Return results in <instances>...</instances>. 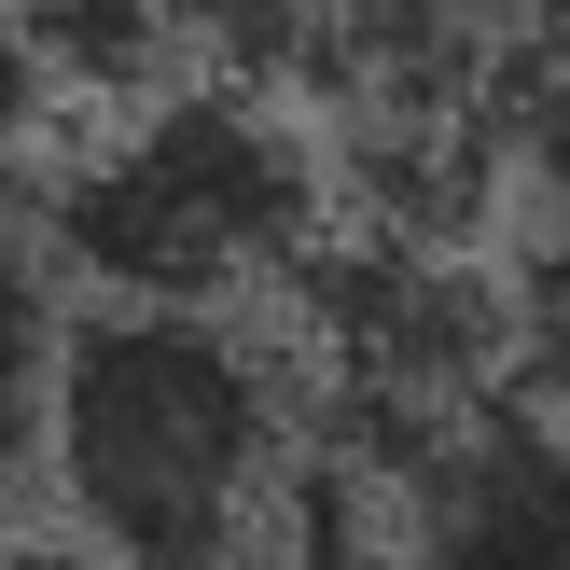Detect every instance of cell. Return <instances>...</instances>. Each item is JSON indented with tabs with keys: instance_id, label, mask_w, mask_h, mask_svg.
<instances>
[{
	"instance_id": "obj_2",
	"label": "cell",
	"mask_w": 570,
	"mask_h": 570,
	"mask_svg": "<svg viewBox=\"0 0 570 570\" xmlns=\"http://www.w3.org/2000/svg\"><path fill=\"white\" fill-rule=\"evenodd\" d=\"M42 250L83 306H265L334 250L321 167L250 83H154L42 181Z\"/></svg>"
},
{
	"instance_id": "obj_5",
	"label": "cell",
	"mask_w": 570,
	"mask_h": 570,
	"mask_svg": "<svg viewBox=\"0 0 570 570\" xmlns=\"http://www.w3.org/2000/svg\"><path fill=\"white\" fill-rule=\"evenodd\" d=\"M28 98H42V70H28V42H14V14H0V154H14V126H28Z\"/></svg>"
},
{
	"instance_id": "obj_4",
	"label": "cell",
	"mask_w": 570,
	"mask_h": 570,
	"mask_svg": "<svg viewBox=\"0 0 570 570\" xmlns=\"http://www.w3.org/2000/svg\"><path fill=\"white\" fill-rule=\"evenodd\" d=\"M515 362H529V404H570V209H543L515 278Z\"/></svg>"
},
{
	"instance_id": "obj_3",
	"label": "cell",
	"mask_w": 570,
	"mask_h": 570,
	"mask_svg": "<svg viewBox=\"0 0 570 570\" xmlns=\"http://www.w3.org/2000/svg\"><path fill=\"white\" fill-rule=\"evenodd\" d=\"M293 570H570V404H488L417 460H306Z\"/></svg>"
},
{
	"instance_id": "obj_1",
	"label": "cell",
	"mask_w": 570,
	"mask_h": 570,
	"mask_svg": "<svg viewBox=\"0 0 570 570\" xmlns=\"http://www.w3.org/2000/svg\"><path fill=\"white\" fill-rule=\"evenodd\" d=\"M321 460V390L265 306H70L42 501L98 570H250Z\"/></svg>"
}]
</instances>
